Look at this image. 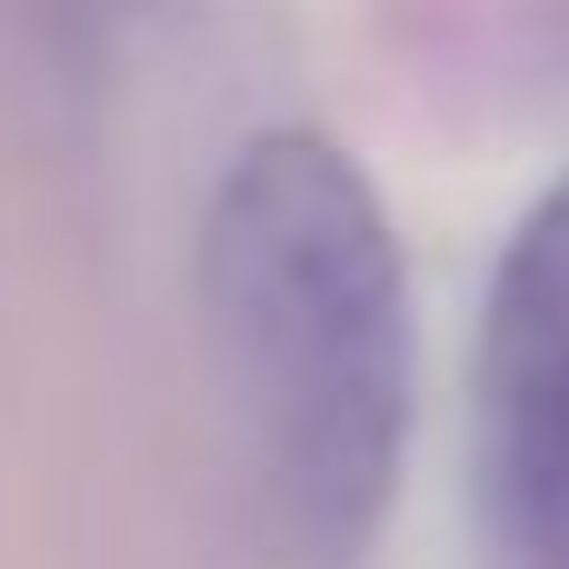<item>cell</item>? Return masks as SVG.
Here are the masks:
<instances>
[{
  "label": "cell",
  "mask_w": 569,
  "mask_h": 569,
  "mask_svg": "<svg viewBox=\"0 0 569 569\" xmlns=\"http://www.w3.org/2000/svg\"><path fill=\"white\" fill-rule=\"evenodd\" d=\"M480 460L520 560H569V170L520 210L480 310Z\"/></svg>",
  "instance_id": "cell-2"
},
{
  "label": "cell",
  "mask_w": 569,
  "mask_h": 569,
  "mask_svg": "<svg viewBox=\"0 0 569 569\" xmlns=\"http://www.w3.org/2000/svg\"><path fill=\"white\" fill-rule=\"evenodd\" d=\"M200 340L280 540L350 569L410 460V260L360 160L270 120L200 210Z\"/></svg>",
  "instance_id": "cell-1"
}]
</instances>
